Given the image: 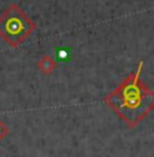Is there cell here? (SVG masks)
I'll return each instance as SVG.
<instances>
[{
    "instance_id": "cell-1",
    "label": "cell",
    "mask_w": 154,
    "mask_h": 157,
    "mask_svg": "<svg viewBox=\"0 0 154 157\" xmlns=\"http://www.w3.org/2000/svg\"><path fill=\"white\" fill-rule=\"evenodd\" d=\"M142 70L143 62L141 60L137 71L130 74L105 97V102L130 127H137L154 109V92L142 82Z\"/></svg>"
},
{
    "instance_id": "cell-2",
    "label": "cell",
    "mask_w": 154,
    "mask_h": 157,
    "mask_svg": "<svg viewBox=\"0 0 154 157\" xmlns=\"http://www.w3.org/2000/svg\"><path fill=\"white\" fill-rule=\"evenodd\" d=\"M34 29L36 23L17 4H11L0 15V37L13 48L25 43Z\"/></svg>"
},
{
    "instance_id": "cell-3",
    "label": "cell",
    "mask_w": 154,
    "mask_h": 157,
    "mask_svg": "<svg viewBox=\"0 0 154 157\" xmlns=\"http://www.w3.org/2000/svg\"><path fill=\"white\" fill-rule=\"evenodd\" d=\"M56 68V62L51 56H42L38 62V70L44 75H51Z\"/></svg>"
},
{
    "instance_id": "cell-4",
    "label": "cell",
    "mask_w": 154,
    "mask_h": 157,
    "mask_svg": "<svg viewBox=\"0 0 154 157\" xmlns=\"http://www.w3.org/2000/svg\"><path fill=\"white\" fill-rule=\"evenodd\" d=\"M7 134H8V128H7V126H6L4 123L2 122V119H0V141H2L3 138L7 137Z\"/></svg>"
}]
</instances>
